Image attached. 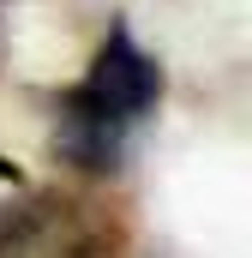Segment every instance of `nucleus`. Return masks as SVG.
<instances>
[{"mask_svg": "<svg viewBox=\"0 0 252 258\" xmlns=\"http://www.w3.org/2000/svg\"><path fill=\"white\" fill-rule=\"evenodd\" d=\"M0 258H120V228L78 192H24L0 204Z\"/></svg>", "mask_w": 252, "mask_h": 258, "instance_id": "2", "label": "nucleus"}, {"mask_svg": "<svg viewBox=\"0 0 252 258\" xmlns=\"http://www.w3.org/2000/svg\"><path fill=\"white\" fill-rule=\"evenodd\" d=\"M162 102V66L138 48V36L114 24L96 48L90 72L54 102V156L78 174H114L126 138Z\"/></svg>", "mask_w": 252, "mask_h": 258, "instance_id": "1", "label": "nucleus"}]
</instances>
